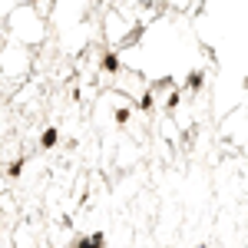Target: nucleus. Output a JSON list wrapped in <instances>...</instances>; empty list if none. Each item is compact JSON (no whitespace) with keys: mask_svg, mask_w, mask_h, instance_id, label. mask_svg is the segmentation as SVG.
<instances>
[{"mask_svg":"<svg viewBox=\"0 0 248 248\" xmlns=\"http://www.w3.org/2000/svg\"><path fill=\"white\" fill-rule=\"evenodd\" d=\"M70 248H93V242H90V235L83 232V235H77V238L70 242Z\"/></svg>","mask_w":248,"mask_h":248,"instance_id":"6e6552de","label":"nucleus"},{"mask_svg":"<svg viewBox=\"0 0 248 248\" xmlns=\"http://www.w3.org/2000/svg\"><path fill=\"white\" fill-rule=\"evenodd\" d=\"M195 248H209V245H195Z\"/></svg>","mask_w":248,"mask_h":248,"instance_id":"1a4fd4ad","label":"nucleus"},{"mask_svg":"<svg viewBox=\"0 0 248 248\" xmlns=\"http://www.w3.org/2000/svg\"><path fill=\"white\" fill-rule=\"evenodd\" d=\"M205 79H209V73H205V70H189V73H186V79H182V86H179V93L182 96H199L202 93V90H205Z\"/></svg>","mask_w":248,"mask_h":248,"instance_id":"f03ea898","label":"nucleus"},{"mask_svg":"<svg viewBox=\"0 0 248 248\" xmlns=\"http://www.w3.org/2000/svg\"><path fill=\"white\" fill-rule=\"evenodd\" d=\"M33 3H37V0H33Z\"/></svg>","mask_w":248,"mask_h":248,"instance_id":"9b49d317","label":"nucleus"},{"mask_svg":"<svg viewBox=\"0 0 248 248\" xmlns=\"http://www.w3.org/2000/svg\"><path fill=\"white\" fill-rule=\"evenodd\" d=\"M27 162H30V155H17V159L3 169V175H7V179H20V175H23V169H27Z\"/></svg>","mask_w":248,"mask_h":248,"instance_id":"39448f33","label":"nucleus"},{"mask_svg":"<svg viewBox=\"0 0 248 248\" xmlns=\"http://www.w3.org/2000/svg\"><path fill=\"white\" fill-rule=\"evenodd\" d=\"M90 242H93V248H106V232H90Z\"/></svg>","mask_w":248,"mask_h":248,"instance_id":"0eeeda50","label":"nucleus"},{"mask_svg":"<svg viewBox=\"0 0 248 248\" xmlns=\"http://www.w3.org/2000/svg\"><path fill=\"white\" fill-rule=\"evenodd\" d=\"M37 146L43 153H50V149H57L60 146V126H43V133H40Z\"/></svg>","mask_w":248,"mask_h":248,"instance_id":"20e7f679","label":"nucleus"},{"mask_svg":"<svg viewBox=\"0 0 248 248\" xmlns=\"http://www.w3.org/2000/svg\"><path fill=\"white\" fill-rule=\"evenodd\" d=\"M99 73H106V77H123L126 73V66H123V53L109 46V50H103V57H99Z\"/></svg>","mask_w":248,"mask_h":248,"instance_id":"f257e3e1","label":"nucleus"},{"mask_svg":"<svg viewBox=\"0 0 248 248\" xmlns=\"http://www.w3.org/2000/svg\"><path fill=\"white\" fill-rule=\"evenodd\" d=\"M129 119H133V106H116L113 109V123L116 126H129Z\"/></svg>","mask_w":248,"mask_h":248,"instance_id":"423d86ee","label":"nucleus"},{"mask_svg":"<svg viewBox=\"0 0 248 248\" xmlns=\"http://www.w3.org/2000/svg\"><path fill=\"white\" fill-rule=\"evenodd\" d=\"M129 106H133V113H155V109H159V99H155L149 90H142V93L133 96V103H129Z\"/></svg>","mask_w":248,"mask_h":248,"instance_id":"7ed1b4c3","label":"nucleus"},{"mask_svg":"<svg viewBox=\"0 0 248 248\" xmlns=\"http://www.w3.org/2000/svg\"><path fill=\"white\" fill-rule=\"evenodd\" d=\"M245 166H248V159H245Z\"/></svg>","mask_w":248,"mask_h":248,"instance_id":"9d476101","label":"nucleus"}]
</instances>
